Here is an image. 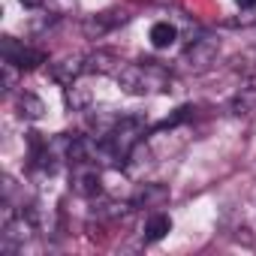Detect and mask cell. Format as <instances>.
Instances as JSON below:
<instances>
[{
    "label": "cell",
    "instance_id": "cell-1",
    "mask_svg": "<svg viewBox=\"0 0 256 256\" xmlns=\"http://www.w3.org/2000/svg\"><path fill=\"white\" fill-rule=\"evenodd\" d=\"M142 136H145V126H142L139 118H120V124H114L112 130H108V136L100 142V151L106 157H112L114 163L118 160L124 163L126 157H130V151L139 145Z\"/></svg>",
    "mask_w": 256,
    "mask_h": 256
},
{
    "label": "cell",
    "instance_id": "cell-2",
    "mask_svg": "<svg viewBox=\"0 0 256 256\" xmlns=\"http://www.w3.org/2000/svg\"><path fill=\"white\" fill-rule=\"evenodd\" d=\"M124 82L130 84V90H163V72L157 70V66H151V64H145V66H130L124 72Z\"/></svg>",
    "mask_w": 256,
    "mask_h": 256
},
{
    "label": "cell",
    "instance_id": "cell-3",
    "mask_svg": "<svg viewBox=\"0 0 256 256\" xmlns=\"http://www.w3.org/2000/svg\"><path fill=\"white\" fill-rule=\"evenodd\" d=\"M42 60H46V54H42V52L24 48V46H18V42L6 40V64H16V66H22V70H34V66H40Z\"/></svg>",
    "mask_w": 256,
    "mask_h": 256
},
{
    "label": "cell",
    "instance_id": "cell-4",
    "mask_svg": "<svg viewBox=\"0 0 256 256\" xmlns=\"http://www.w3.org/2000/svg\"><path fill=\"white\" fill-rule=\"evenodd\" d=\"M175 40H178V30H175L169 22H157V24L151 28V46H154V48H169Z\"/></svg>",
    "mask_w": 256,
    "mask_h": 256
},
{
    "label": "cell",
    "instance_id": "cell-5",
    "mask_svg": "<svg viewBox=\"0 0 256 256\" xmlns=\"http://www.w3.org/2000/svg\"><path fill=\"white\" fill-rule=\"evenodd\" d=\"M169 229H172V220H169L166 214L157 211V214H151L148 223H145V241H160Z\"/></svg>",
    "mask_w": 256,
    "mask_h": 256
},
{
    "label": "cell",
    "instance_id": "cell-6",
    "mask_svg": "<svg viewBox=\"0 0 256 256\" xmlns=\"http://www.w3.org/2000/svg\"><path fill=\"white\" fill-rule=\"evenodd\" d=\"M235 4H238L241 10H250V6H256V0H235Z\"/></svg>",
    "mask_w": 256,
    "mask_h": 256
}]
</instances>
